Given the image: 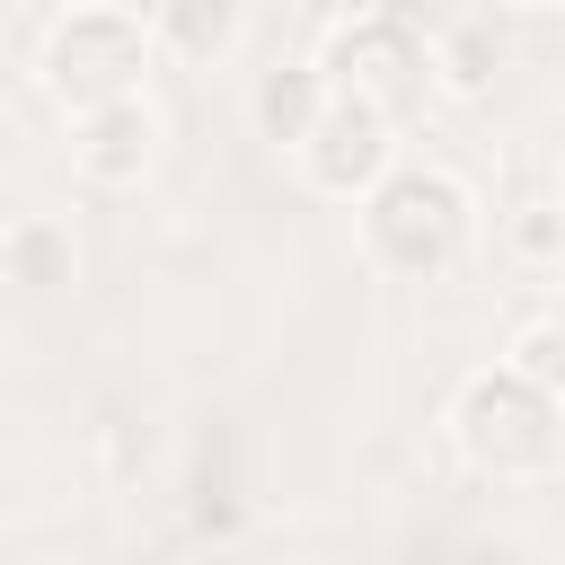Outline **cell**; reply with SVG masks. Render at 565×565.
<instances>
[{
    "instance_id": "obj_1",
    "label": "cell",
    "mask_w": 565,
    "mask_h": 565,
    "mask_svg": "<svg viewBox=\"0 0 565 565\" xmlns=\"http://www.w3.org/2000/svg\"><path fill=\"white\" fill-rule=\"evenodd\" d=\"M353 247L380 282H450L477 247V194L441 159H397L353 203Z\"/></svg>"
},
{
    "instance_id": "obj_2",
    "label": "cell",
    "mask_w": 565,
    "mask_h": 565,
    "mask_svg": "<svg viewBox=\"0 0 565 565\" xmlns=\"http://www.w3.org/2000/svg\"><path fill=\"white\" fill-rule=\"evenodd\" d=\"M450 450L494 486H547L565 468V397L530 388L512 362H486L450 388Z\"/></svg>"
},
{
    "instance_id": "obj_3",
    "label": "cell",
    "mask_w": 565,
    "mask_h": 565,
    "mask_svg": "<svg viewBox=\"0 0 565 565\" xmlns=\"http://www.w3.org/2000/svg\"><path fill=\"white\" fill-rule=\"evenodd\" d=\"M150 71H159V35L124 0H71L35 44V88L62 115H97V106L150 97Z\"/></svg>"
},
{
    "instance_id": "obj_4",
    "label": "cell",
    "mask_w": 565,
    "mask_h": 565,
    "mask_svg": "<svg viewBox=\"0 0 565 565\" xmlns=\"http://www.w3.org/2000/svg\"><path fill=\"white\" fill-rule=\"evenodd\" d=\"M309 62H318V79H327L335 97L388 115L397 132L441 97V79H433V35H424L415 18H397V9H344V18L318 35Z\"/></svg>"
},
{
    "instance_id": "obj_5",
    "label": "cell",
    "mask_w": 565,
    "mask_h": 565,
    "mask_svg": "<svg viewBox=\"0 0 565 565\" xmlns=\"http://www.w3.org/2000/svg\"><path fill=\"white\" fill-rule=\"evenodd\" d=\"M397 159H406V150H397V124L371 115V106H353V97H335V106L318 115V132L300 141L291 168H300L309 194H327V203H362Z\"/></svg>"
},
{
    "instance_id": "obj_6",
    "label": "cell",
    "mask_w": 565,
    "mask_h": 565,
    "mask_svg": "<svg viewBox=\"0 0 565 565\" xmlns=\"http://www.w3.org/2000/svg\"><path fill=\"white\" fill-rule=\"evenodd\" d=\"M159 141H168V124H159L150 97H124V106L71 115V177L97 185V194H124V185H141V177L159 168Z\"/></svg>"
},
{
    "instance_id": "obj_7",
    "label": "cell",
    "mask_w": 565,
    "mask_h": 565,
    "mask_svg": "<svg viewBox=\"0 0 565 565\" xmlns=\"http://www.w3.org/2000/svg\"><path fill=\"white\" fill-rule=\"evenodd\" d=\"M327 106H335V88L318 79V62H274V71H256V88H247V132H256L265 150L300 159V141L318 132Z\"/></svg>"
},
{
    "instance_id": "obj_8",
    "label": "cell",
    "mask_w": 565,
    "mask_h": 565,
    "mask_svg": "<svg viewBox=\"0 0 565 565\" xmlns=\"http://www.w3.org/2000/svg\"><path fill=\"white\" fill-rule=\"evenodd\" d=\"M0 282H18L26 300H53L79 282V230L62 212H9L0 221Z\"/></svg>"
},
{
    "instance_id": "obj_9",
    "label": "cell",
    "mask_w": 565,
    "mask_h": 565,
    "mask_svg": "<svg viewBox=\"0 0 565 565\" xmlns=\"http://www.w3.org/2000/svg\"><path fill=\"white\" fill-rule=\"evenodd\" d=\"M150 35H159V62L221 71L247 35V0H150Z\"/></svg>"
},
{
    "instance_id": "obj_10",
    "label": "cell",
    "mask_w": 565,
    "mask_h": 565,
    "mask_svg": "<svg viewBox=\"0 0 565 565\" xmlns=\"http://www.w3.org/2000/svg\"><path fill=\"white\" fill-rule=\"evenodd\" d=\"M503 26H494V9H468V18H450L441 35H433V79H441V97H459V106H486L494 97V79H503Z\"/></svg>"
},
{
    "instance_id": "obj_11",
    "label": "cell",
    "mask_w": 565,
    "mask_h": 565,
    "mask_svg": "<svg viewBox=\"0 0 565 565\" xmlns=\"http://www.w3.org/2000/svg\"><path fill=\"white\" fill-rule=\"evenodd\" d=\"M503 362L530 380V388H547V397H565V318L556 309H539V318H521L512 335H503Z\"/></svg>"
},
{
    "instance_id": "obj_12",
    "label": "cell",
    "mask_w": 565,
    "mask_h": 565,
    "mask_svg": "<svg viewBox=\"0 0 565 565\" xmlns=\"http://www.w3.org/2000/svg\"><path fill=\"white\" fill-rule=\"evenodd\" d=\"M503 247H512V265H565V203L521 194L503 212Z\"/></svg>"
},
{
    "instance_id": "obj_13",
    "label": "cell",
    "mask_w": 565,
    "mask_h": 565,
    "mask_svg": "<svg viewBox=\"0 0 565 565\" xmlns=\"http://www.w3.org/2000/svg\"><path fill=\"white\" fill-rule=\"evenodd\" d=\"M494 9H565V0H494Z\"/></svg>"
},
{
    "instance_id": "obj_14",
    "label": "cell",
    "mask_w": 565,
    "mask_h": 565,
    "mask_svg": "<svg viewBox=\"0 0 565 565\" xmlns=\"http://www.w3.org/2000/svg\"><path fill=\"white\" fill-rule=\"evenodd\" d=\"M556 318H565V309H556Z\"/></svg>"
}]
</instances>
